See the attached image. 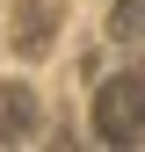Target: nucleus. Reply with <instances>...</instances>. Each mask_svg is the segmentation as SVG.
<instances>
[{
	"instance_id": "f03ea898",
	"label": "nucleus",
	"mask_w": 145,
	"mask_h": 152,
	"mask_svg": "<svg viewBox=\"0 0 145 152\" xmlns=\"http://www.w3.org/2000/svg\"><path fill=\"white\" fill-rule=\"evenodd\" d=\"M36 123H44L36 87H29V80H0V145H29Z\"/></svg>"
},
{
	"instance_id": "20e7f679",
	"label": "nucleus",
	"mask_w": 145,
	"mask_h": 152,
	"mask_svg": "<svg viewBox=\"0 0 145 152\" xmlns=\"http://www.w3.org/2000/svg\"><path fill=\"white\" fill-rule=\"evenodd\" d=\"M109 36L116 44H145V0H116L109 7Z\"/></svg>"
},
{
	"instance_id": "f257e3e1",
	"label": "nucleus",
	"mask_w": 145,
	"mask_h": 152,
	"mask_svg": "<svg viewBox=\"0 0 145 152\" xmlns=\"http://www.w3.org/2000/svg\"><path fill=\"white\" fill-rule=\"evenodd\" d=\"M94 138L102 145H145V65L102 80V94H94Z\"/></svg>"
},
{
	"instance_id": "7ed1b4c3",
	"label": "nucleus",
	"mask_w": 145,
	"mask_h": 152,
	"mask_svg": "<svg viewBox=\"0 0 145 152\" xmlns=\"http://www.w3.org/2000/svg\"><path fill=\"white\" fill-rule=\"evenodd\" d=\"M51 36H58V0H22V7H15V51L44 58Z\"/></svg>"
}]
</instances>
